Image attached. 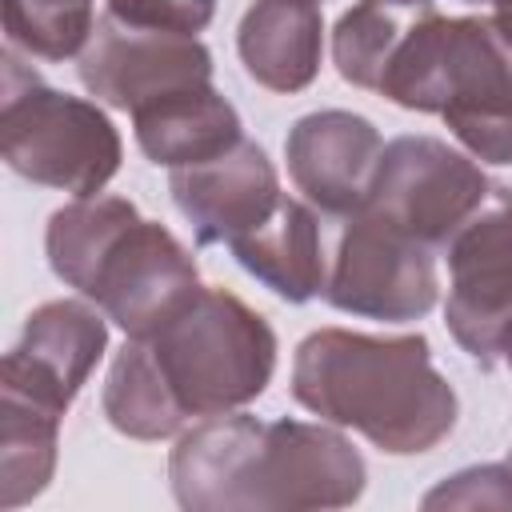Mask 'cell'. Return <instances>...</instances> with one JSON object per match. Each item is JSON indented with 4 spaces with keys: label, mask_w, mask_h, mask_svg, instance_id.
I'll return each mask as SVG.
<instances>
[{
    "label": "cell",
    "mask_w": 512,
    "mask_h": 512,
    "mask_svg": "<svg viewBox=\"0 0 512 512\" xmlns=\"http://www.w3.org/2000/svg\"><path fill=\"white\" fill-rule=\"evenodd\" d=\"M168 484L188 512L348 508L364 496L368 468L328 420H256L236 408L180 432Z\"/></svg>",
    "instance_id": "obj_1"
},
{
    "label": "cell",
    "mask_w": 512,
    "mask_h": 512,
    "mask_svg": "<svg viewBox=\"0 0 512 512\" xmlns=\"http://www.w3.org/2000/svg\"><path fill=\"white\" fill-rule=\"evenodd\" d=\"M292 400L336 428L360 432L388 456L432 452L460 416V400L420 332H308L292 356Z\"/></svg>",
    "instance_id": "obj_2"
},
{
    "label": "cell",
    "mask_w": 512,
    "mask_h": 512,
    "mask_svg": "<svg viewBox=\"0 0 512 512\" xmlns=\"http://www.w3.org/2000/svg\"><path fill=\"white\" fill-rule=\"evenodd\" d=\"M384 100L436 112L484 164H512V40L492 16H428L388 64Z\"/></svg>",
    "instance_id": "obj_3"
},
{
    "label": "cell",
    "mask_w": 512,
    "mask_h": 512,
    "mask_svg": "<svg viewBox=\"0 0 512 512\" xmlns=\"http://www.w3.org/2000/svg\"><path fill=\"white\" fill-rule=\"evenodd\" d=\"M148 348L188 420L236 412L264 396L276 372V332L228 288H200Z\"/></svg>",
    "instance_id": "obj_4"
},
{
    "label": "cell",
    "mask_w": 512,
    "mask_h": 512,
    "mask_svg": "<svg viewBox=\"0 0 512 512\" xmlns=\"http://www.w3.org/2000/svg\"><path fill=\"white\" fill-rule=\"evenodd\" d=\"M0 156L40 188L100 196L120 172L124 144L96 100L44 84L8 48L0 68Z\"/></svg>",
    "instance_id": "obj_5"
},
{
    "label": "cell",
    "mask_w": 512,
    "mask_h": 512,
    "mask_svg": "<svg viewBox=\"0 0 512 512\" xmlns=\"http://www.w3.org/2000/svg\"><path fill=\"white\" fill-rule=\"evenodd\" d=\"M432 252L436 248L400 232L384 216L360 208L340 220L336 248L328 256L324 300L336 312L364 320H384V324L420 320L440 300V276Z\"/></svg>",
    "instance_id": "obj_6"
},
{
    "label": "cell",
    "mask_w": 512,
    "mask_h": 512,
    "mask_svg": "<svg viewBox=\"0 0 512 512\" xmlns=\"http://www.w3.org/2000/svg\"><path fill=\"white\" fill-rule=\"evenodd\" d=\"M448 304L452 340L480 364L504 360L512 336V188L492 184L484 204L448 236Z\"/></svg>",
    "instance_id": "obj_7"
},
{
    "label": "cell",
    "mask_w": 512,
    "mask_h": 512,
    "mask_svg": "<svg viewBox=\"0 0 512 512\" xmlns=\"http://www.w3.org/2000/svg\"><path fill=\"white\" fill-rule=\"evenodd\" d=\"M492 180L476 156L448 148L436 136H396L384 144L364 208L416 236L428 248H444L448 236L484 204Z\"/></svg>",
    "instance_id": "obj_8"
},
{
    "label": "cell",
    "mask_w": 512,
    "mask_h": 512,
    "mask_svg": "<svg viewBox=\"0 0 512 512\" xmlns=\"http://www.w3.org/2000/svg\"><path fill=\"white\" fill-rule=\"evenodd\" d=\"M200 288L196 256L160 220L136 216L100 256L80 296L124 328V336L148 340Z\"/></svg>",
    "instance_id": "obj_9"
},
{
    "label": "cell",
    "mask_w": 512,
    "mask_h": 512,
    "mask_svg": "<svg viewBox=\"0 0 512 512\" xmlns=\"http://www.w3.org/2000/svg\"><path fill=\"white\" fill-rule=\"evenodd\" d=\"M76 76L100 104L136 112L164 92L212 84V52L196 36L132 28L104 12L76 56Z\"/></svg>",
    "instance_id": "obj_10"
},
{
    "label": "cell",
    "mask_w": 512,
    "mask_h": 512,
    "mask_svg": "<svg viewBox=\"0 0 512 512\" xmlns=\"http://www.w3.org/2000/svg\"><path fill=\"white\" fill-rule=\"evenodd\" d=\"M108 352V316L92 300H48L28 312L0 364V392L68 412Z\"/></svg>",
    "instance_id": "obj_11"
},
{
    "label": "cell",
    "mask_w": 512,
    "mask_h": 512,
    "mask_svg": "<svg viewBox=\"0 0 512 512\" xmlns=\"http://www.w3.org/2000/svg\"><path fill=\"white\" fill-rule=\"evenodd\" d=\"M384 140L380 128L348 108H320L300 116L284 136L292 184L324 216H352L364 208Z\"/></svg>",
    "instance_id": "obj_12"
},
{
    "label": "cell",
    "mask_w": 512,
    "mask_h": 512,
    "mask_svg": "<svg viewBox=\"0 0 512 512\" xmlns=\"http://www.w3.org/2000/svg\"><path fill=\"white\" fill-rule=\"evenodd\" d=\"M172 204L192 224L196 244H232L272 216L280 204V176L268 152L256 140H236L228 152L172 168L168 176Z\"/></svg>",
    "instance_id": "obj_13"
},
{
    "label": "cell",
    "mask_w": 512,
    "mask_h": 512,
    "mask_svg": "<svg viewBox=\"0 0 512 512\" xmlns=\"http://www.w3.org/2000/svg\"><path fill=\"white\" fill-rule=\"evenodd\" d=\"M244 72L280 96L304 92L320 76L324 16L316 0H252L236 28Z\"/></svg>",
    "instance_id": "obj_14"
},
{
    "label": "cell",
    "mask_w": 512,
    "mask_h": 512,
    "mask_svg": "<svg viewBox=\"0 0 512 512\" xmlns=\"http://www.w3.org/2000/svg\"><path fill=\"white\" fill-rule=\"evenodd\" d=\"M236 264L256 276L268 292H276L288 304H308L324 296L328 280V256H324V232L308 204L280 196L268 220H260L252 232L236 236L232 244Z\"/></svg>",
    "instance_id": "obj_15"
},
{
    "label": "cell",
    "mask_w": 512,
    "mask_h": 512,
    "mask_svg": "<svg viewBox=\"0 0 512 512\" xmlns=\"http://www.w3.org/2000/svg\"><path fill=\"white\" fill-rule=\"evenodd\" d=\"M132 128H136L140 152L164 168L212 160L228 152L236 140H244L240 112L212 84L176 88L140 104L132 112Z\"/></svg>",
    "instance_id": "obj_16"
},
{
    "label": "cell",
    "mask_w": 512,
    "mask_h": 512,
    "mask_svg": "<svg viewBox=\"0 0 512 512\" xmlns=\"http://www.w3.org/2000/svg\"><path fill=\"white\" fill-rule=\"evenodd\" d=\"M436 16V0H356L332 28V64L344 84L376 92L408 36Z\"/></svg>",
    "instance_id": "obj_17"
},
{
    "label": "cell",
    "mask_w": 512,
    "mask_h": 512,
    "mask_svg": "<svg viewBox=\"0 0 512 512\" xmlns=\"http://www.w3.org/2000/svg\"><path fill=\"white\" fill-rule=\"evenodd\" d=\"M100 404L108 424L128 440H168V436H180L188 424L148 340H132V336L112 356Z\"/></svg>",
    "instance_id": "obj_18"
},
{
    "label": "cell",
    "mask_w": 512,
    "mask_h": 512,
    "mask_svg": "<svg viewBox=\"0 0 512 512\" xmlns=\"http://www.w3.org/2000/svg\"><path fill=\"white\" fill-rule=\"evenodd\" d=\"M60 412L0 392V508H20L36 500L52 472H56V448H60Z\"/></svg>",
    "instance_id": "obj_19"
},
{
    "label": "cell",
    "mask_w": 512,
    "mask_h": 512,
    "mask_svg": "<svg viewBox=\"0 0 512 512\" xmlns=\"http://www.w3.org/2000/svg\"><path fill=\"white\" fill-rule=\"evenodd\" d=\"M136 216V204L124 196H72L64 208H56L44 228V252L56 280L80 292L100 256Z\"/></svg>",
    "instance_id": "obj_20"
},
{
    "label": "cell",
    "mask_w": 512,
    "mask_h": 512,
    "mask_svg": "<svg viewBox=\"0 0 512 512\" xmlns=\"http://www.w3.org/2000/svg\"><path fill=\"white\" fill-rule=\"evenodd\" d=\"M96 32L92 0H4V36L8 48L64 64L88 48Z\"/></svg>",
    "instance_id": "obj_21"
},
{
    "label": "cell",
    "mask_w": 512,
    "mask_h": 512,
    "mask_svg": "<svg viewBox=\"0 0 512 512\" xmlns=\"http://www.w3.org/2000/svg\"><path fill=\"white\" fill-rule=\"evenodd\" d=\"M428 512L432 508H500L512 512V468L504 464H472L452 476H444L432 492L420 500Z\"/></svg>",
    "instance_id": "obj_22"
},
{
    "label": "cell",
    "mask_w": 512,
    "mask_h": 512,
    "mask_svg": "<svg viewBox=\"0 0 512 512\" xmlns=\"http://www.w3.org/2000/svg\"><path fill=\"white\" fill-rule=\"evenodd\" d=\"M104 12L120 24H132V28L196 36L212 24L216 0H108Z\"/></svg>",
    "instance_id": "obj_23"
},
{
    "label": "cell",
    "mask_w": 512,
    "mask_h": 512,
    "mask_svg": "<svg viewBox=\"0 0 512 512\" xmlns=\"http://www.w3.org/2000/svg\"><path fill=\"white\" fill-rule=\"evenodd\" d=\"M504 360H508V368H512V336H508V344H504Z\"/></svg>",
    "instance_id": "obj_24"
},
{
    "label": "cell",
    "mask_w": 512,
    "mask_h": 512,
    "mask_svg": "<svg viewBox=\"0 0 512 512\" xmlns=\"http://www.w3.org/2000/svg\"><path fill=\"white\" fill-rule=\"evenodd\" d=\"M464 4H492V0H464Z\"/></svg>",
    "instance_id": "obj_25"
},
{
    "label": "cell",
    "mask_w": 512,
    "mask_h": 512,
    "mask_svg": "<svg viewBox=\"0 0 512 512\" xmlns=\"http://www.w3.org/2000/svg\"><path fill=\"white\" fill-rule=\"evenodd\" d=\"M508 468H512V448H508Z\"/></svg>",
    "instance_id": "obj_26"
}]
</instances>
